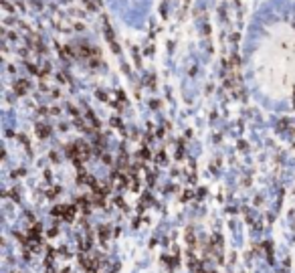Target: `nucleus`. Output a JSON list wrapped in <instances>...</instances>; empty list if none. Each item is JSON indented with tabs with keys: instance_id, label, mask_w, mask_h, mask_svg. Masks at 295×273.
<instances>
[{
	"instance_id": "obj_1",
	"label": "nucleus",
	"mask_w": 295,
	"mask_h": 273,
	"mask_svg": "<svg viewBox=\"0 0 295 273\" xmlns=\"http://www.w3.org/2000/svg\"><path fill=\"white\" fill-rule=\"evenodd\" d=\"M63 219H65V220H73L75 219V207H65V208H63Z\"/></svg>"
},
{
	"instance_id": "obj_2",
	"label": "nucleus",
	"mask_w": 295,
	"mask_h": 273,
	"mask_svg": "<svg viewBox=\"0 0 295 273\" xmlns=\"http://www.w3.org/2000/svg\"><path fill=\"white\" fill-rule=\"evenodd\" d=\"M27 89H28V83H27V81H18V83L14 85V91H16L18 95L27 93Z\"/></svg>"
},
{
	"instance_id": "obj_3",
	"label": "nucleus",
	"mask_w": 295,
	"mask_h": 273,
	"mask_svg": "<svg viewBox=\"0 0 295 273\" xmlns=\"http://www.w3.org/2000/svg\"><path fill=\"white\" fill-rule=\"evenodd\" d=\"M186 241H188V245H190V249L196 247V237L192 233V229H186Z\"/></svg>"
},
{
	"instance_id": "obj_4",
	"label": "nucleus",
	"mask_w": 295,
	"mask_h": 273,
	"mask_svg": "<svg viewBox=\"0 0 295 273\" xmlns=\"http://www.w3.org/2000/svg\"><path fill=\"white\" fill-rule=\"evenodd\" d=\"M99 239H101V243H105L109 239V226H101L99 229Z\"/></svg>"
},
{
	"instance_id": "obj_5",
	"label": "nucleus",
	"mask_w": 295,
	"mask_h": 273,
	"mask_svg": "<svg viewBox=\"0 0 295 273\" xmlns=\"http://www.w3.org/2000/svg\"><path fill=\"white\" fill-rule=\"evenodd\" d=\"M28 237H40V225H33L28 229Z\"/></svg>"
},
{
	"instance_id": "obj_6",
	"label": "nucleus",
	"mask_w": 295,
	"mask_h": 273,
	"mask_svg": "<svg viewBox=\"0 0 295 273\" xmlns=\"http://www.w3.org/2000/svg\"><path fill=\"white\" fill-rule=\"evenodd\" d=\"M162 261H164V263H166V265L170 267V269H174V267L178 265V261H176V259H172V257H162Z\"/></svg>"
},
{
	"instance_id": "obj_7",
	"label": "nucleus",
	"mask_w": 295,
	"mask_h": 273,
	"mask_svg": "<svg viewBox=\"0 0 295 273\" xmlns=\"http://www.w3.org/2000/svg\"><path fill=\"white\" fill-rule=\"evenodd\" d=\"M49 133H51V127H47V126H39V136H40V138H47Z\"/></svg>"
},
{
	"instance_id": "obj_8",
	"label": "nucleus",
	"mask_w": 295,
	"mask_h": 273,
	"mask_svg": "<svg viewBox=\"0 0 295 273\" xmlns=\"http://www.w3.org/2000/svg\"><path fill=\"white\" fill-rule=\"evenodd\" d=\"M59 233V231H57V229H51V231H49V237H55V235Z\"/></svg>"
},
{
	"instance_id": "obj_9",
	"label": "nucleus",
	"mask_w": 295,
	"mask_h": 273,
	"mask_svg": "<svg viewBox=\"0 0 295 273\" xmlns=\"http://www.w3.org/2000/svg\"><path fill=\"white\" fill-rule=\"evenodd\" d=\"M212 273H216V271H212Z\"/></svg>"
}]
</instances>
